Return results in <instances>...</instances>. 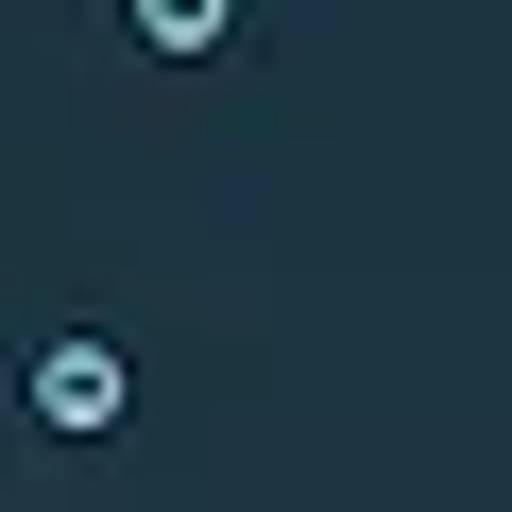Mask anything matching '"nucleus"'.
I'll use <instances>...</instances> for the list:
<instances>
[{
	"mask_svg": "<svg viewBox=\"0 0 512 512\" xmlns=\"http://www.w3.org/2000/svg\"><path fill=\"white\" fill-rule=\"evenodd\" d=\"M120 410H137V359L120 342H35V427L52 444H103Z\"/></svg>",
	"mask_w": 512,
	"mask_h": 512,
	"instance_id": "f257e3e1",
	"label": "nucleus"
},
{
	"mask_svg": "<svg viewBox=\"0 0 512 512\" xmlns=\"http://www.w3.org/2000/svg\"><path fill=\"white\" fill-rule=\"evenodd\" d=\"M120 18H137V52H171V69H188V52H222V35H239V0H120Z\"/></svg>",
	"mask_w": 512,
	"mask_h": 512,
	"instance_id": "f03ea898",
	"label": "nucleus"
}]
</instances>
